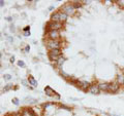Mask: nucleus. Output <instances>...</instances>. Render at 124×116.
<instances>
[{
  "label": "nucleus",
  "mask_w": 124,
  "mask_h": 116,
  "mask_svg": "<svg viewBox=\"0 0 124 116\" xmlns=\"http://www.w3.org/2000/svg\"><path fill=\"white\" fill-rule=\"evenodd\" d=\"M45 94H46V96H49V97H56L58 100L60 99V96L58 95L57 92L54 90L51 86H49V85H46V86L45 87Z\"/></svg>",
  "instance_id": "9"
},
{
  "label": "nucleus",
  "mask_w": 124,
  "mask_h": 116,
  "mask_svg": "<svg viewBox=\"0 0 124 116\" xmlns=\"http://www.w3.org/2000/svg\"><path fill=\"white\" fill-rule=\"evenodd\" d=\"M117 4L120 8H124V0H117Z\"/></svg>",
  "instance_id": "21"
},
{
  "label": "nucleus",
  "mask_w": 124,
  "mask_h": 116,
  "mask_svg": "<svg viewBox=\"0 0 124 116\" xmlns=\"http://www.w3.org/2000/svg\"><path fill=\"white\" fill-rule=\"evenodd\" d=\"M71 3L73 4L76 9H79L83 6V1H78V0H75V1H71Z\"/></svg>",
  "instance_id": "18"
},
{
  "label": "nucleus",
  "mask_w": 124,
  "mask_h": 116,
  "mask_svg": "<svg viewBox=\"0 0 124 116\" xmlns=\"http://www.w3.org/2000/svg\"><path fill=\"white\" fill-rule=\"evenodd\" d=\"M62 45H63V42L62 40H49L46 39V48L50 51H53V49H61Z\"/></svg>",
  "instance_id": "2"
},
{
  "label": "nucleus",
  "mask_w": 124,
  "mask_h": 116,
  "mask_svg": "<svg viewBox=\"0 0 124 116\" xmlns=\"http://www.w3.org/2000/svg\"><path fill=\"white\" fill-rule=\"evenodd\" d=\"M9 61H10V63H14V62H15V57H14V56H13V57H11Z\"/></svg>",
  "instance_id": "35"
},
{
  "label": "nucleus",
  "mask_w": 124,
  "mask_h": 116,
  "mask_svg": "<svg viewBox=\"0 0 124 116\" xmlns=\"http://www.w3.org/2000/svg\"><path fill=\"white\" fill-rule=\"evenodd\" d=\"M61 109H64V110H67V111H71V108L68 107V106H65V105H60Z\"/></svg>",
  "instance_id": "25"
},
{
  "label": "nucleus",
  "mask_w": 124,
  "mask_h": 116,
  "mask_svg": "<svg viewBox=\"0 0 124 116\" xmlns=\"http://www.w3.org/2000/svg\"><path fill=\"white\" fill-rule=\"evenodd\" d=\"M65 61H66V59H65V58H64L63 56H62L61 58H59V59L57 60V62H56L55 64H56V67H57L58 69H59V70L62 68V66H63V64L65 63Z\"/></svg>",
  "instance_id": "14"
},
{
  "label": "nucleus",
  "mask_w": 124,
  "mask_h": 116,
  "mask_svg": "<svg viewBox=\"0 0 124 116\" xmlns=\"http://www.w3.org/2000/svg\"><path fill=\"white\" fill-rule=\"evenodd\" d=\"M17 65L19 66V67H21V68H23V67H25V63H24V61H22V60H20V61H18V63H17Z\"/></svg>",
  "instance_id": "23"
},
{
  "label": "nucleus",
  "mask_w": 124,
  "mask_h": 116,
  "mask_svg": "<svg viewBox=\"0 0 124 116\" xmlns=\"http://www.w3.org/2000/svg\"><path fill=\"white\" fill-rule=\"evenodd\" d=\"M116 81H117L121 86L124 85V74L123 73H118L117 77H116Z\"/></svg>",
  "instance_id": "15"
},
{
  "label": "nucleus",
  "mask_w": 124,
  "mask_h": 116,
  "mask_svg": "<svg viewBox=\"0 0 124 116\" xmlns=\"http://www.w3.org/2000/svg\"><path fill=\"white\" fill-rule=\"evenodd\" d=\"M46 37L49 40H60L61 34L59 31H46Z\"/></svg>",
  "instance_id": "5"
},
{
  "label": "nucleus",
  "mask_w": 124,
  "mask_h": 116,
  "mask_svg": "<svg viewBox=\"0 0 124 116\" xmlns=\"http://www.w3.org/2000/svg\"><path fill=\"white\" fill-rule=\"evenodd\" d=\"M24 32H30V26H26L23 28V33Z\"/></svg>",
  "instance_id": "27"
},
{
  "label": "nucleus",
  "mask_w": 124,
  "mask_h": 116,
  "mask_svg": "<svg viewBox=\"0 0 124 116\" xmlns=\"http://www.w3.org/2000/svg\"><path fill=\"white\" fill-rule=\"evenodd\" d=\"M88 92H90L91 95H99L101 91L99 90V87L97 85V83H93L90 85V87H89Z\"/></svg>",
  "instance_id": "10"
},
{
  "label": "nucleus",
  "mask_w": 124,
  "mask_h": 116,
  "mask_svg": "<svg viewBox=\"0 0 124 116\" xmlns=\"http://www.w3.org/2000/svg\"><path fill=\"white\" fill-rule=\"evenodd\" d=\"M7 40H8L9 42H13V41H14V38L10 37V36H7Z\"/></svg>",
  "instance_id": "32"
},
{
  "label": "nucleus",
  "mask_w": 124,
  "mask_h": 116,
  "mask_svg": "<svg viewBox=\"0 0 124 116\" xmlns=\"http://www.w3.org/2000/svg\"><path fill=\"white\" fill-rule=\"evenodd\" d=\"M63 56V52L62 49H53V51H50L48 52V58L51 62H57V60Z\"/></svg>",
  "instance_id": "3"
},
{
  "label": "nucleus",
  "mask_w": 124,
  "mask_h": 116,
  "mask_svg": "<svg viewBox=\"0 0 124 116\" xmlns=\"http://www.w3.org/2000/svg\"><path fill=\"white\" fill-rule=\"evenodd\" d=\"M51 21H53V22H60V10L54 11V13L51 14Z\"/></svg>",
  "instance_id": "12"
},
{
  "label": "nucleus",
  "mask_w": 124,
  "mask_h": 116,
  "mask_svg": "<svg viewBox=\"0 0 124 116\" xmlns=\"http://www.w3.org/2000/svg\"><path fill=\"white\" fill-rule=\"evenodd\" d=\"M27 103H29L30 105H31V104H36V103H37V100H36V99H31V98H30L28 101H27Z\"/></svg>",
  "instance_id": "24"
},
{
  "label": "nucleus",
  "mask_w": 124,
  "mask_h": 116,
  "mask_svg": "<svg viewBox=\"0 0 124 116\" xmlns=\"http://www.w3.org/2000/svg\"><path fill=\"white\" fill-rule=\"evenodd\" d=\"M60 10L63 11L64 13H66L68 17H72V15H75L76 13H77V9L75 8V6H73V4L71 3V1L64 3V4L61 6Z\"/></svg>",
  "instance_id": "1"
},
{
  "label": "nucleus",
  "mask_w": 124,
  "mask_h": 116,
  "mask_svg": "<svg viewBox=\"0 0 124 116\" xmlns=\"http://www.w3.org/2000/svg\"><path fill=\"white\" fill-rule=\"evenodd\" d=\"M4 116H14V114L11 115V114H6V115H4Z\"/></svg>",
  "instance_id": "36"
},
{
  "label": "nucleus",
  "mask_w": 124,
  "mask_h": 116,
  "mask_svg": "<svg viewBox=\"0 0 124 116\" xmlns=\"http://www.w3.org/2000/svg\"><path fill=\"white\" fill-rule=\"evenodd\" d=\"M11 78H13V76H11L10 74H4V75H3V79L6 80V81L11 80Z\"/></svg>",
  "instance_id": "22"
},
{
  "label": "nucleus",
  "mask_w": 124,
  "mask_h": 116,
  "mask_svg": "<svg viewBox=\"0 0 124 116\" xmlns=\"http://www.w3.org/2000/svg\"><path fill=\"white\" fill-rule=\"evenodd\" d=\"M63 28V24L60 22H53V21H50L46 23V31H59Z\"/></svg>",
  "instance_id": "4"
},
{
  "label": "nucleus",
  "mask_w": 124,
  "mask_h": 116,
  "mask_svg": "<svg viewBox=\"0 0 124 116\" xmlns=\"http://www.w3.org/2000/svg\"><path fill=\"white\" fill-rule=\"evenodd\" d=\"M29 51H30V45L27 44L25 47H24V52H29Z\"/></svg>",
  "instance_id": "28"
},
{
  "label": "nucleus",
  "mask_w": 124,
  "mask_h": 116,
  "mask_svg": "<svg viewBox=\"0 0 124 116\" xmlns=\"http://www.w3.org/2000/svg\"><path fill=\"white\" fill-rule=\"evenodd\" d=\"M122 73H123V74H124V68H123V70H122Z\"/></svg>",
  "instance_id": "37"
},
{
  "label": "nucleus",
  "mask_w": 124,
  "mask_h": 116,
  "mask_svg": "<svg viewBox=\"0 0 124 116\" xmlns=\"http://www.w3.org/2000/svg\"><path fill=\"white\" fill-rule=\"evenodd\" d=\"M11 103H13L14 105H16V106L20 105V101H19L18 98H13V100H11Z\"/></svg>",
  "instance_id": "20"
},
{
  "label": "nucleus",
  "mask_w": 124,
  "mask_h": 116,
  "mask_svg": "<svg viewBox=\"0 0 124 116\" xmlns=\"http://www.w3.org/2000/svg\"><path fill=\"white\" fill-rule=\"evenodd\" d=\"M23 34H24V36H25V37H28V36L31 35V33H30V32H24Z\"/></svg>",
  "instance_id": "31"
},
{
  "label": "nucleus",
  "mask_w": 124,
  "mask_h": 116,
  "mask_svg": "<svg viewBox=\"0 0 124 116\" xmlns=\"http://www.w3.org/2000/svg\"><path fill=\"white\" fill-rule=\"evenodd\" d=\"M121 88V85L117 82V81H113V82L108 83V91L110 94H117V92L120 90Z\"/></svg>",
  "instance_id": "6"
},
{
  "label": "nucleus",
  "mask_w": 124,
  "mask_h": 116,
  "mask_svg": "<svg viewBox=\"0 0 124 116\" xmlns=\"http://www.w3.org/2000/svg\"><path fill=\"white\" fill-rule=\"evenodd\" d=\"M97 85L99 87V90L102 92H108V82H98Z\"/></svg>",
  "instance_id": "11"
},
{
  "label": "nucleus",
  "mask_w": 124,
  "mask_h": 116,
  "mask_svg": "<svg viewBox=\"0 0 124 116\" xmlns=\"http://www.w3.org/2000/svg\"><path fill=\"white\" fill-rule=\"evenodd\" d=\"M5 20H6L7 22H13V21H14V18H13V17H7V18H5Z\"/></svg>",
  "instance_id": "29"
},
{
  "label": "nucleus",
  "mask_w": 124,
  "mask_h": 116,
  "mask_svg": "<svg viewBox=\"0 0 124 116\" xmlns=\"http://www.w3.org/2000/svg\"><path fill=\"white\" fill-rule=\"evenodd\" d=\"M68 20V15L66 13H64L63 11L60 10V22L62 23V24H64V23H66Z\"/></svg>",
  "instance_id": "16"
},
{
  "label": "nucleus",
  "mask_w": 124,
  "mask_h": 116,
  "mask_svg": "<svg viewBox=\"0 0 124 116\" xmlns=\"http://www.w3.org/2000/svg\"><path fill=\"white\" fill-rule=\"evenodd\" d=\"M28 82H29V84L31 85V87H36L37 85H38V83H37V80L34 78V76H32V75H29L28 76Z\"/></svg>",
  "instance_id": "13"
},
{
  "label": "nucleus",
  "mask_w": 124,
  "mask_h": 116,
  "mask_svg": "<svg viewBox=\"0 0 124 116\" xmlns=\"http://www.w3.org/2000/svg\"><path fill=\"white\" fill-rule=\"evenodd\" d=\"M14 88V84H11V83H7L4 85V87L2 88V92H7V91H9L10 90H13Z\"/></svg>",
  "instance_id": "17"
},
{
  "label": "nucleus",
  "mask_w": 124,
  "mask_h": 116,
  "mask_svg": "<svg viewBox=\"0 0 124 116\" xmlns=\"http://www.w3.org/2000/svg\"><path fill=\"white\" fill-rule=\"evenodd\" d=\"M21 116H36V113L34 111V108H24L20 112Z\"/></svg>",
  "instance_id": "8"
},
{
  "label": "nucleus",
  "mask_w": 124,
  "mask_h": 116,
  "mask_svg": "<svg viewBox=\"0 0 124 116\" xmlns=\"http://www.w3.org/2000/svg\"><path fill=\"white\" fill-rule=\"evenodd\" d=\"M90 85H91V84L89 83L88 81H86V80H79V82H78V84H77V86L79 87L81 90H83V91H88Z\"/></svg>",
  "instance_id": "7"
},
{
  "label": "nucleus",
  "mask_w": 124,
  "mask_h": 116,
  "mask_svg": "<svg viewBox=\"0 0 124 116\" xmlns=\"http://www.w3.org/2000/svg\"><path fill=\"white\" fill-rule=\"evenodd\" d=\"M21 82H22V84H23L24 86H28V84H29L28 79H22V80H21Z\"/></svg>",
  "instance_id": "26"
},
{
  "label": "nucleus",
  "mask_w": 124,
  "mask_h": 116,
  "mask_svg": "<svg viewBox=\"0 0 124 116\" xmlns=\"http://www.w3.org/2000/svg\"><path fill=\"white\" fill-rule=\"evenodd\" d=\"M54 8H55V7H54V5H51V6H49V8H48V9H49V11H53Z\"/></svg>",
  "instance_id": "33"
},
{
  "label": "nucleus",
  "mask_w": 124,
  "mask_h": 116,
  "mask_svg": "<svg viewBox=\"0 0 124 116\" xmlns=\"http://www.w3.org/2000/svg\"><path fill=\"white\" fill-rule=\"evenodd\" d=\"M5 5V3H4V1H3V0H1V1H0V6H1V7H3V6H4Z\"/></svg>",
  "instance_id": "34"
},
{
  "label": "nucleus",
  "mask_w": 124,
  "mask_h": 116,
  "mask_svg": "<svg viewBox=\"0 0 124 116\" xmlns=\"http://www.w3.org/2000/svg\"><path fill=\"white\" fill-rule=\"evenodd\" d=\"M9 30H10V32H15V31H16V28H15V26L14 25H11L10 27H9Z\"/></svg>",
  "instance_id": "30"
},
{
  "label": "nucleus",
  "mask_w": 124,
  "mask_h": 116,
  "mask_svg": "<svg viewBox=\"0 0 124 116\" xmlns=\"http://www.w3.org/2000/svg\"><path fill=\"white\" fill-rule=\"evenodd\" d=\"M59 74H60L62 77H63L64 79H66V80H69V79L71 78V76H70V75H68L67 73H65L63 70H62V69H60V70H59Z\"/></svg>",
  "instance_id": "19"
}]
</instances>
